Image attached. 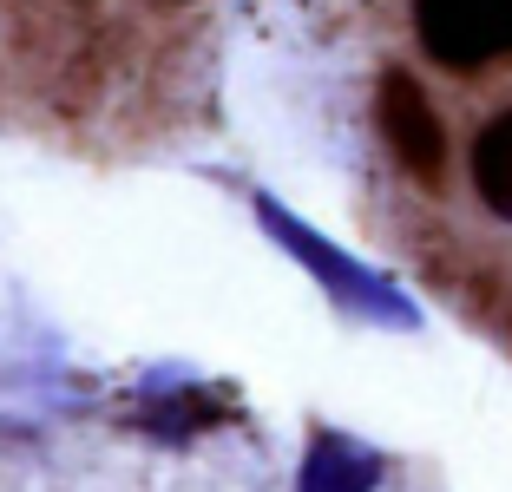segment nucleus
<instances>
[{"instance_id": "nucleus-2", "label": "nucleus", "mask_w": 512, "mask_h": 492, "mask_svg": "<svg viewBox=\"0 0 512 492\" xmlns=\"http://www.w3.org/2000/svg\"><path fill=\"white\" fill-rule=\"evenodd\" d=\"M381 53L427 86L473 99L512 86V0H362Z\"/></svg>"}, {"instance_id": "nucleus-1", "label": "nucleus", "mask_w": 512, "mask_h": 492, "mask_svg": "<svg viewBox=\"0 0 512 492\" xmlns=\"http://www.w3.org/2000/svg\"><path fill=\"white\" fill-rule=\"evenodd\" d=\"M237 0H0V132L145 164L217 125Z\"/></svg>"}]
</instances>
